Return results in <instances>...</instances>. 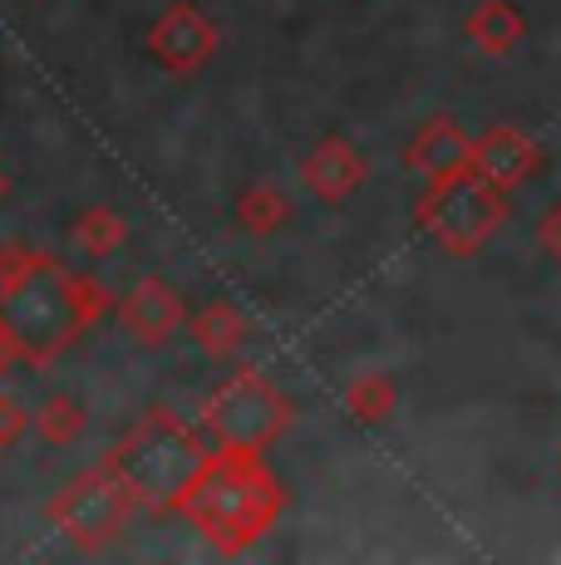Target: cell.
Wrapping results in <instances>:
<instances>
[{
  "instance_id": "9",
  "label": "cell",
  "mask_w": 561,
  "mask_h": 565,
  "mask_svg": "<svg viewBox=\"0 0 561 565\" xmlns=\"http://www.w3.org/2000/svg\"><path fill=\"white\" fill-rule=\"evenodd\" d=\"M483 182H517L527 172V143L517 134H488V143H483Z\"/></svg>"
},
{
  "instance_id": "1",
  "label": "cell",
  "mask_w": 561,
  "mask_h": 565,
  "mask_svg": "<svg viewBox=\"0 0 561 565\" xmlns=\"http://www.w3.org/2000/svg\"><path fill=\"white\" fill-rule=\"evenodd\" d=\"M212 462V452L202 448V438L168 408H154L114 452V477L124 482V492L134 502L154 507V512H172L188 502L192 482L202 477V467Z\"/></svg>"
},
{
  "instance_id": "3",
  "label": "cell",
  "mask_w": 561,
  "mask_h": 565,
  "mask_svg": "<svg viewBox=\"0 0 561 565\" xmlns=\"http://www.w3.org/2000/svg\"><path fill=\"white\" fill-rule=\"evenodd\" d=\"M276 507H280L276 482L262 472V462L246 458V452H222V458L202 467L182 512L198 521L222 551H236L262 536L266 521L276 516Z\"/></svg>"
},
{
  "instance_id": "6",
  "label": "cell",
  "mask_w": 561,
  "mask_h": 565,
  "mask_svg": "<svg viewBox=\"0 0 561 565\" xmlns=\"http://www.w3.org/2000/svg\"><path fill=\"white\" fill-rule=\"evenodd\" d=\"M128 502H134V497L124 492V482L114 477V467H104V472H89L84 482H74L70 492L60 497L55 521L64 526V536L89 541V546H94V541L114 536V531L124 526Z\"/></svg>"
},
{
  "instance_id": "8",
  "label": "cell",
  "mask_w": 561,
  "mask_h": 565,
  "mask_svg": "<svg viewBox=\"0 0 561 565\" xmlns=\"http://www.w3.org/2000/svg\"><path fill=\"white\" fill-rule=\"evenodd\" d=\"M124 324L138 340H163L172 324H178V300H172V290L158 286V280H144V286L124 300Z\"/></svg>"
},
{
  "instance_id": "4",
  "label": "cell",
  "mask_w": 561,
  "mask_h": 565,
  "mask_svg": "<svg viewBox=\"0 0 561 565\" xmlns=\"http://www.w3.org/2000/svg\"><path fill=\"white\" fill-rule=\"evenodd\" d=\"M286 398L262 374H232L208 398V428L218 433L226 452H246V458H256L286 428Z\"/></svg>"
},
{
  "instance_id": "5",
  "label": "cell",
  "mask_w": 561,
  "mask_h": 565,
  "mask_svg": "<svg viewBox=\"0 0 561 565\" xmlns=\"http://www.w3.org/2000/svg\"><path fill=\"white\" fill-rule=\"evenodd\" d=\"M424 222L434 226L438 242L453 246V252H473L498 226V198L488 192V182L448 172L444 188L434 192V202L424 206Z\"/></svg>"
},
{
  "instance_id": "2",
  "label": "cell",
  "mask_w": 561,
  "mask_h": 565,
  "mask_svg": "<svg viewBox=\"0 0 561 565\" xmlns=\"http://www.w3.org/2000/svg\"><path fill=\"white\" fill-rule=\"evenodd\" d=\"M84 310L89 300L80 296V280L50 256H25V266L10 270L0 286L6 340H15L30 360H50L84 324Z\"/></svg>"
},
{
  "instance_id": "7",
  "label": "cell",
  "mask_w": 561,
  "mask_h": 565,
  "mask_svg": "<svg viewBox=\"0 0 561 565\" xmlns=\"http://www.w3.org/2000/svg\"><path fill=\"white\" fill-rule=\"evenodd\" d=\"M148 45H154V54L168 64V70H192V64H202L212 54V25L198 15V10L172 6L154 25Z\"/></svg>"
},
{
  "instance_id": "10",
  "label": "cell",
  "mask_w": 561,
  "mask_h": 565,
  "mask_svg": "<svg viewBox=\"0 0 561 565\" xmlns=\"http://www.w3.org/2000/svg\"><path fill=\"white\" fill-rule=\"evenodd\" d=\"M20 428H25V413H20V404L10 394H0V443H10Z\"/></svg>"
}]
</instances>
